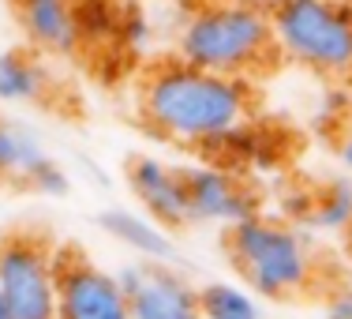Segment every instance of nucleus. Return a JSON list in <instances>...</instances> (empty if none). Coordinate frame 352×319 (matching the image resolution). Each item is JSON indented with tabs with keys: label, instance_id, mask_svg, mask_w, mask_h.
<instances>
[{
	"label": "nucleus",
	"instance_id": "f257e3e1",
	"mask_svg": "<svg viewBox=\"0 0 352 319\" xmlns=\"http://www.w3.org/2000/svg\"><path fill=\"white\" fill-rule=\"evenodd\" d=\"M251 109V87L236 75H217L188 61H162L139 87L146 128L173 143H206L240 128Z\"/></svg>",
	"mask_w": 352,
	"mask_h": 319
},
{
	"label": "nucleus",
	"instance_id": "f03ea898",
	"mask_svg": "<svg viewBox=\"0 0 352 319\" xmlns=\"http://www.w3.org/2000/svg\"><path fill=\"white\" fill-rule=\"evenodd\" d=\"M176 56L206 72L248 79L266 64H274L281 53L266 8L248 4V0H214V4L195 8L180 23Z\"/></svg>",
	"mask_w": 352,
	"mask_h": 319
},
{
	"label": "nucleus",
	"instance_id": "7ed1b4c3",
	"mask_svg": "<svg viewBox=\"0 0 352 319\" xmlns=\"http://www.w3.org/2000/svg\"><path fill=\"white\" fill-rule=\"evenodd\" d=\"M225 251H229V263L240 271V278L258 297L270 300L296 297L315 278L311 248L296 233V225L289 222L251 214L225 229Z\"/></svg>",
	"mask_w": 352,
	"mask_h": 319
},
{
	"label": "nucleus",
	"instance_id": "20e7f679",
	"mask_svg": "<svg viewBox=\"0 0 352 319\" xmlns=\"http://www.w3.org/2000/svg\"><path fill=\"white\" fill-rule=\"evenodd\" d=\"M270 27L278 53L315 75H352L349 0H274Z\"/></svg>",
	"mask_w": 352,
	"mask_h": 319
},
{
	"label": "nucleus",
	"instance_id": "39448f33",
	"mask_svg": "<svg viewBox=\"0 0 352 319\" xmlns=\"http://www.w3.org/2000/svg\"><path fill=\"white\" fill-rule=\"evenodd\" d=\"M0 293L15 319H56V251L38 233L0 237Z\"/></svg>",
	"mask_w": 352,
	"mask_h": 319
},
{
	"label": "nucleus",
	"instance_id": "423d86ee",
	"mask_svg": "<svg viewBox=\"0 0 352 319\" xmlns=\"http://www.w3.org/2000/svg\"><path fill=\"white\" fill-rule=\"evenodd\" d=\"M56 319H131V297L113 271L75 248H56Z\"/></svg>",
	"mask_w": 352,
	"mask_h": 319
},
{
	"label": "nucleus",
	"instance_id": "0eeeda50",
	"mask_svg": "<svg viewBox=\"0 0 352 319\" xmlns=\"http://www.w3.org/2000/svg\"><path fill=\"white\" fill-rule=\"evenodd\" d=\"M184 181H188V214L199 225H225L229 229V225L258 214L251 192L217 165H191V169H184Z\"/></svg>",
	"mask_w": 352,
	"mask_h": 319
},
{
	"label": "nucleus",
	"instance_id": "6e6552de",
	"mask_svg": "<svg viewBox=\"0 0 352 319\" xmlns=\"http://www.w3.org/2000/svg\"><path fill=\"white\" fill-rule=\"evenodd\" d=\"M128 188L135 196L139 211L150 214L157 225L176 229V225H191L188 214V181L184 169H173L162 158H131L128 165Z\"/></svg>",
	"mask_w": 352,
	"mask_h": 319
},
{
	"label": "nucleus",
	"instance_id": "1a4fd4ad",
	"mask_svg": "<svg viewBox=\"0 0 352 319\" xmlns=\"http://www.w3.org/2000/svg\"><path fill=\"white\" fill-rule=\"evenodd\" d=\"M131 319H203L199 285L165 263H150L146 282L131 293Z\"/></svg>",
	"mask_w": 352,
	"mask_h": 319
},
{
	"label": "nucleus",
	"instance_id": "9d476101",
	"mask_svg": "<svg viewBox=\"0 0 352 319\" xmlns=\"http://www.w3.org/2000/svg\"><path fill=\"white\" fill-rule=\"evenodd\" d=\"M19 27L45 53L68 56L79 49V41H75V19H72V0H19Z\"/></svg>",
	"mask_w": 352,
	"mask_h": 319
},
{
	"label": "nucleus",
	"instance_id": "9b49d317",
	"mask_svg": "<svg viewBox=\"0 0 352 319\" xmlns=\"http://www.w3.org/2000/svg\"><path fill=\"white\" fill-rule=\"evenodd\" d=\"M98 225L128 251H135L139 259H150V263H162V259L173 256V240L165 233V225H157L150 214L142 211H102L98 214Z\"/></svg>",
	"mask_w": 352,
	"mask_h": 319
},
{
	"label": "nucleus",
	"instance_id": "f8f14e48",
	"mask_svg": "<svg viewBox=\"0 0 352 319\" xmlns=\"http://www.w3.org/2000/svg\"><path fill=\"white\" fill-rule=\"evenodd\" d=\"M72 19H75V41H79V49L120 45L124 0H72Z\"/></svg>",
	"mask_w": 352,
	"mask_h": 319
},
{
	"label": "nucleus",
	"instance_id": "ddd939ff",
	"mask_svg": "<svg viewBox=\"0 0 352 319\" xmlns=\"http://www.w3.org/2000/svg\"><path fill=\"white\" fill-rule=\"evenodd\" d=\"M45 143L30 128L12 121H0V181H23L45 162Z\"/></svg>",
	"mask_w": 352,
	"mask_h": 319
},
{
	"label": "nucleus",
	"instance_id": "4468645a",
	"mask_svg": "<svg viewBox=\"0 0 352 319\" xmlns=\"http://www.w3.org/2000/svg\"><path fill=\"white\" fill-rule=\"evenodd\" d=\"M45 94V72L38 61L15 49H0V102L8 105H27Z\"/></svg>",
	"mask_w": 352,
	"mask_h": 319
},
{
	"label": "nucleus",
	"instance_id": "2eb2a0df",
	"mask_svg": "<svg viewBox=\"0 0 352 319\" xmlns=\"http://www.w3.org/2000/svg\"><path fill=\"white\" fill-rule=\"evenodd\" d=\"M199 308H203V319H263L248 282H203Z\"/></svg>",
	"mask_w": 352,
	"mask_h": 319
},
{
	"label": "nucleus",
	"instance_id": "dca6fc26",
	"mask_svg": "<svg viewBox=\"0 0 352 319\" xmlns=\"http://www.w3.org/2000/svg\"><path fill=\"white\" fill-rule=\"evenodd\" d=\"M307 222L318 229H349L352 225V181L338 177L311 199Z\"/></svg>",
	"mask_w": 352,
	"mask_h": 319
},
{
	"label": "nucleus",
	"instance_id": "f3484780",
	"mask_svg": "<svg viewBox=\"0 0 352 319\" xmlns=\"http://www.w3.org/2000/svg\"><path fill=\"white\" fill-rule=\"evenodd\" d=\"M120 45L124 49H146L150 45V19L146 12L135 4H124V19H120Z\"/></svg>",
	"mask_w": 352,
	"mask_h": 319
},
{
	"label": "nucleus",
	"instance_id": "a211bd4d",
	"mask_svg": "<svg viewBox=\"0 0 352 319\" xmlns=\"http://www.w3.org/2000/svg\"><path fill=\"white\" fill-rule=\"evenodd\" d=\"M27 184L34 192H41V196H68V177H64V169L53 162V158H45V162L27 177Z\"/></svg>",
	"mask_w": 352,
	"mask_h": 319
},
{
	"label": "nucleus",
	"instance_id": "6ab92c4d",
	"mask_svg": "<svg viewBox=\"0 0 352 319\" xmlns=\"http://www.w3.org/2000/svg\"><path fill=\"white\" fill-rule=\"evenodd\" d=\"M146 271H150V259H135V263H124V267H116L113 274H116V282H120V289L131 297V293H135L139 285L146 282Z\"/></svg>",
	"mask_w": 352,
	"mask_h": 319
},
{
	"label": "nucleus",
	"instance_id": "aec40b11",
	"mask_svg": "<svg viewBox=\"0 0 352 319\" xmlns=\"http://www.w3.org/2000/svg\"><path fill=\"white\" fill-rule=\"evenodd\" d=\"M326 319H352V293H333L326 305Z\"/></svg>",
	"mask_w": 352,
	"mask_h": 319
},
{
	"label": "nucleus",
	"instance_id": "412c9836",
	"mask_svg": "<svg viewBox=\"0 0 352 319\" xmlns=\"http://www.w3.org/2000/svg\"><path fill=\"white\" fill-rule=\"evenodd\" d=\"M338 154H341V165H345V169H352V136L341 139V150H338Z\"/></svg>",
	"mask_w": 352,
	"mask_h": 319
},
{
	"label": "nucleus",
	"instance_id": "4be33fe9",
	"mask_svg": "<svg viewBox=\"0 0 352 319\" xmlns=\"http://www.w3.org/2000/svg\"><path fill=\"white\" fill-rule=\"evenodd\" d=\"M0 319H15L12 305H8V300H4V293H0Z\"/></svg>",
	"mask_w": 352,
	"mask_h": 319
},
{
	"label": "nucleus",
	"instance_id": "5701e85b",
	"mask_svg": "<svg viewBox=\"0 0 352 319\" xmlns=\"http://www.w3.org/2000/svg\"><path fill=\"white\" fill-rule=\"evenodd\" d=\"M349 4H352V0H349Z\"/></svg>",
	"mask_w": 352,
	"mask_h": 319
}]
</instances>
